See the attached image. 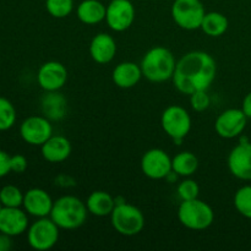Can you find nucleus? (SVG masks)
I'll return each mask as SVG.
<instances>
[{
  "instance_id": "4468645a",
  "label": "nucleus",
  "mask_w": 251,
  "mask_h": 251,
  "mask_svg": "<svg viewBox=\"0 0 251 251\" xmlns=\"http://www.w3.org/2000/svg\"><path fill=\"white\" fill-rule=\"evenodd\" d=\"M228 169L233 176L240 180H251V144L242 142L230 151Z\"/></svg>"
},
{
  "instance_id": "7c9ffc66",
  "label": "nucleus",
  "mask_w": 251,
  "mask_h": 251,
  "mask_svg": "<svg viewBox=\"0 0 251 251\" xmlns=\"http://www.w3.org/2000/svg\"><path fill=\"white\" fill-rule=\"evenodd\" d=\"M10 166H11V172L16 174L25 173L28 167V162H27V158L22 154H14L11 156V159H10Z\"/></svg>"
},
{
  "instance_id": "9d476101",
  "label": "nucleus",
  "mask_w": 251,
  "mask_h": 251,
  "mask_svg": "<svg viewBox=\"0 0 251 251\" xmlns=\"http://www.w3.org/2000/svg\"><path fill=\"white\" fill-rule=\"evenodd\" d=\"M20 135L26 144L42 146L53 135V126L44 115H32L22 122Z\"/></svg>"
},
{
  "instance_id": "f03ea898",
  "label": "nucleus",
  "mask_w": 251,
  "mask_h": 251,
  "mask_svg": "<svg viewBox=\"0 0 251 251\" xmlns=\"http://www.w3.org/2000/svg\"><path fill=\"white\" fill-rule=\"evenodd\" d=\"M86 202L73 195H65L54 201L49 217L60 229H77L87 220Z\"/></svg>"
},
{
  "instance_id": "dca6fc26",
  "label": "nucleus",
  "mask_w": 251,
  "mask_h": 251,
  "mask_svg": "<svg viewBox=\"0 0 251 251\" xmlns=\"http://www.w3.org/2000/svg\"><path fill=\"white\" fill-rule=\"evenodd\" d=\"M53 203L54 201L51 200L50 195L46 190L33 188L25 193L22 206L29 216L42 218L49 217L51 208H53Z\"/></svg>"
},
{
  "instance_id": "9b49d317",
  "label": "nucleus",
  "mask_w": 251,
  "mask_h": 251,
  "mask_svg": "<svg viewBox=\"0 0 251 251\" xmlns=\"http://www.w3.org/2000/svg\"><path fill=\"white\" fill-rule=\"evenodd\" d=\"M135 6L130 0H112L107 6L105 21L110 29L124 32L135 21Z\"/></svg>"
},
{
  "instance_id": "b1692460",
  "label": "nucleus",
  "mask_w": 251,
  "mask_h": 251,
  "mask_svg": "<svg viewBox=\"0 0 251 251\" xmlns=\"http://www.w3.org/2000/svg\"><path fill=\"white\" fill-rule=\"evenodd\" d=\"M229 22L223 14L217 11L206 12L201 24V29L210 37H221L227 32Z\"/></svg>"
},
{
  "instance_id": "ddd939ff",
  "label": "nucleus",
  "mask_w": 251,
  "mask_h": 251,
  "mask_svg": "<svg viewBox=\"0 0 251 251\" xmlns=\"http://www.w3.org/2000/svg\"><path fill=\"white\" fill-rule=\"evenodd\" d=\"M37 81L46 92L59 91L68 81V70L59 61H47L42 64L37 73Z\"/></svg>"
},
{
  "instance_id": "6e6552de",
  "label": "nucleus",
  "mask_w": 251,
  "mask_h": 251,
  "mask_svg": "<svg viewBox=\"0 0 251 251\" xmlns=\"http://www.w3.org/2000/svg\"><path fill=\"white\" fill-rule=\"evenodd\" d=\"M59 229L50 217L38 218L27 229V242L34 250H50L58 243Z\"/></svg>"
},
{
  "instance_id": "4be33fe9",
  "label": "nucleus",
  "mask_w": 251,
  "mask_h": 251,
  "mask_svg": "<svg viewBox=\"0 0 251 251\" xmlns=\"http://www.w3.org/2000/svg\"><path fill=\"white\" fill-rule=\"evenodd\" d=\"M107 6L100 0H83L77 6V17L85 25H97L105 20Z\"/></svg>"
},
{
  "instance_id": "39448f33",
  "label": "nucleus",
  "mask_w": 251,
  "mask_h": 251,
  "mask_svg": "<svg viewBox=\"0 0 251 251\" xmlns=\"http://www.w3.org/2000/svg\"><path fill=\"white\" fill-rule=\"evenodd\" d=\"M113 228L124 237H134L145 227V216L136 206L124 202L117 203L110 215Z\"/></svg>"
},
{
  "instance_id": "0eeeda50",
  "label": "nucleus",
  "mask_w": 251,
  "mask_h": 251,
  "mask_svg": "<svg viewBox=\"0 0 251 251\" xmlns=\"http://www.w3.org/2000/svg\"><path fill=\"white\" fill-rule=\"evenodd\" d=\"M206 10L201 0H174L172 17L180 28L186 31L201 28Z\"/></svg>"
},
{
  "instance_id": "cd10ccee",
  "label": "nucleus",
  "mask_w": 251,
  "mask_h": 251,
  "mask_svg": "<svg viewBox=\"0 0 251 251\" xmlns=\"http://www.w3.org/2000/svg\"><path fill=\"white\" fill-rule=\"evenodd\" d=\"M46 9L55 19H65L74 9V0H46Z\"/></svg>"
},
{
  "instance_id": "2f4dec72",
  "label": "nucleus",
  "mask_w": 251,
  "mask_h": 251,
  "mask_svg": "<svg viewBox=\"0 0 251 251\" xmlns=\"http://www.w3.org/2000/svg\"><path fill=\"white\" fill-rule=\"evenodd\" d=\"M10 159H11V156H9V153L0 150V178H4L11 172Z\"/></svg>"
},
{
  "instance_id": "393cba45",
  "label": "nucleus",
  "mask_w": 251,
  "mask_h": 251,
  "mask_svg": "<svg viewBox=\"0 0 251 251\" xmlns=\"http://www.w3.org/2000/svg\"><path fill=\"white\" fill-rule=\"evenodd\" d=\"M25 194L15 185H5L0 189V201L4 207H21Z\"/></svg>"
},
{
  "instance_id": "bb28decb",
  "label": "nucleus",
  "mask_w": 251,
  "mask_h": 251,
  "mask_svg": "<svg viewBox=\"0 0 251 251\" xmlns=\"http://www.w3.org/2000/svg\"><path fill=\"white\" fill-rule=\"evenodd\" d=\"M16 122V109L7 98L0 97V131L11 129Z\"/></svg>"
},
{
  "instance_id": "412c9836",
  "label": "nucleus",
  "mask_w": 251,
  "mask_h": 251,
  "mask_svg": "<svg viewBox=\"0 0 251 251\" xmlns=\"http://www.w3.org/2000/svg\"><path fill=\"white\" fill-rule=\"evenodd\" d=\"M88 213L97 217H105L112 215L115 207V199L109 193L103 190H96L88 195L86 200Z\"/></svg>"
},
{
  "instance_id": "7ed1b4c3",
  "label": "nucleus",
  "mask_w": 251,
  "mask_h": 251,
  "mask_svg": "<svg viewBox=\"0 0 251 251\" xmlns=\"http://www.w3.org/2000/svg\"><path fill=\"white\" fill-rule=\"evenodd\" d=\"M142 75L151 82H164L173 77L176 61L173 53L166 47H153L146 51L141 64Z\"/></svg>"
},
{
  "instance_id": "aec40b11",
  "label": "nucleus",
  "mask_w": 251,
  "mask_h": 251,
  "mask_svg": "<svg viewBox=\"0 0 251 251\" xmlns=\"http://www.w3.org/2000/svg\"><path fill=\"white\" fill-rule=\"evenodd\" d=\"M42 113L50 122L64 119L68 112V100L59 91L47 92L41 100Z\"/></svg>"
},
{
  "instance_id": "6ab92c4d",
  "label": "nucleus",
  "mask_w": 251,
  "mask_h": 251,
  "mask_svg": "<svg viewBox=\"0 0 251 251\" xmlns=\"http://www.w3.org/2000/svg\"><path fill=\"white\" fill-rule=\"evenodd\" d=\"M141 66L132 61L118 64L112 73V80L119 88H131L140 82L142 77Z\"/></svg>"
},
{
  "instance_id": "5701e85b",
  "label": "nucleus",
  "mask_w": 251,
  "mask_h": 251,
  "mask_svg": "<svg viewBox=\"0 0 251 251\" xmlns=\"http://www.w3.org/2000/svg\"><path fill=\"white\" fill-rule=\"evenodd\" d=\"M199 168V159L194 153L189 151L179 152L172 158V169L176 176L189 178L194 176Z\"/></svg>"
},
{
  "instance_id": "f8f14e48",
  "label": "nucleus",
  "mask_w": 251,
  "mask_h": 251,
  "mask_svg": "<svg viewBox=\"0 0 251 251\" xmlns=\"http://www.w3.org/2000/svg\"><path fill=\"white\" fill-rule=\"evenodd\" d=\"M247 120L248 117L242 109L230 108L218 115L215 122V130L218 136L223 139H234L244 131Z\"/></svg>"
},
{
  "instance_id": "c756f323",
  "label": "nucleus",
  "mask_w": 251,
  "mask_h": 251,
  "mask_svg": "<svg viewBox=\"0 0 251 251\" xmlns=\"http://www.w3.org/2000/svg\"><path fill=\"white\" fill-rule=\"evenodd\" d=\"M190 104L195 112H205L211 104V98L207 91H196L190 95Z\"/></svg>"
},
{
  "instance_id": "473e14b6",
  "label": "nucleus",
  "mask_w": 251,
  "mask_h": 251,
  "mask_svg": "<svg viewBox=\"0 0 251 251\" xmlns=\"http://www.w3.org/2000/svg\"><path fill=\"white\" fill-rule=\"evenodd\" d=\"M10 235L0 233V251H9L12 248V242Z\"/></svg>"
},
{
  "instance_id": "c85d7f7f",
  "label": "nucleus",
  "mask_w": 251,
  "mask_h": 251,
  "mask_svg": "<svg viewBox=\"0 0 251 251\" xmlns=\"http://www.w3.org/2000/svg\"><path fill=\"white\" fill-rule=\"evenodd\" d=\"M178 195L181 199V201L185 200H193V199H198L199 194H200V186L193 179L185 178L180 184L178 185Z\"/></svg>"
},
{
  "instance_id": "a211bd4d",
  "label": "nucleus",
  "mask_w": 251,
  "mask_h": 251,
  "mask_svg": "<svg viewBox=\"0 0 251 251\" xmlns=\"http://www.w3.org/2000/svg\"><path fill=\"white\" fill-rule=\"evenodd\" d=\"M117 54V43L108 33H98L90 43V55L97 64L110 63Z\"/></svg>"
},
{
  "instance_id": "423d86ee",
  "label": "nucleus",
  "mask_w": 251,
  "mask_h": 251,
  "mask_svg": "<svg viewBox=\"0 0 251 251\" xmlns=\"http://www.w3.org/2000/svg\"><path fill=\"white\" fill-rule=\"evenodd\" d=\"M161 125L174 144L180 145L191 130V117L185 108L176 104L169 105L162 113Z\"/></svg>"
},
{
  "instance_id": "1a4fd4ad",
  "label": "nucleus",
  "mask_w": 251,
  "mask_h": 251,
  "mask_svg": "<svg viewBox=\"0 0 251 251\" xmlns=\"http://www.w3.org/2000/svg\"><path fill=\"white\" fill-rule=\"evenodd\" d=\"M141 171L147 178L161 180L171 176L172 158L164 150L151 149L144 153L141 158Z\"/></svg>"
},
{
  "instance_id": "f3484780",
  "label": "nucleus",
  "mask_w": 251,
  "mask_h": 251,
  "mask_svg": "<svg viewBox=\"0 0 251 251\" xmlns=\"http://www.w3.org/2000/svg\"><path fill=\"white\" fill-rule=\"evenodd\" d=\"M73 147L63 135H51L41 146L43 158L49 163H61L70 157Z\"/></svg>"
},
{
  "instance_id": "f257e3e1",
  "label": "nucleus",
  "mask_w": 251,
  "mask_h": 251,
  "mask_svg": "<svg viewBox=\"0 0 251 251\" xmlns=\"http://www.w3.org/2000/svg\"><path fill=\"white\" fill-rule=\"evenodd\" d=\"M217 64L212 55L202 50L186 53L176 61L172 77L174 87L183 95H193L196 91H207L215 81Z\"/></svg>"
},
{
  "instance_id": "a878e982",
  "label": "nucleus",
  "mask_w": 251,
  "mask_h": 251,
  "mask_svg": "<svg viewBox=\"0 0 251 251\" xmlns=\"http://www.w3.org/2000/svg\"><path fill=\"white\" fill-rule=\"evenodd\" d=\"M234 206L243 217L251 220V185L238 189L234 195Z\"/></svg>"
},
{
  "instance_id": "72a5a7b5",
  "label": "nucleus",
  "mask_w": 251,
  "mask_h": 251,
  "mask_svg": "<svg viewBox=\"0 0 251 251\" xmlns=\"http://www.w3.org/2000/svg\"><path fill=\"white\" fill-rule=\"evenodd\" d=\"M242 110L248 118H251V92L248 93L244 97V100H243Z\"/></svg>"
},
{
  "instance_id": "20e7f679",
  "label": "nucleus",
  "mask_w": 251,
  "mask_h": 251,
  "mask_svg": "<svg viewBox=\"0 0 251 251\" xmlns=\"http://www.w3.org/2000/svg\"><path fill=\"white\" fill-rule=\"evenodd\" d=\"M178 220L190 230H203L211 227L215 221L212 207L200 199L181 201L178 208Z\"/></svg>"
},
{
  "instance_id": "2eb2a0df",
  "label": "nucleus",
  "mask_w": 251,
  "mask_h": 251,
  "mask_svg": "<svg viewBox=\"0 0 251 251\" xmlns=\"http://www.w3.org/2000/svg\"><path fill=\"white\" fill-rule=\"evenodd\" d=\"M28 213L20 207H2L0 210V233L17 237L28 229Z\"/></svg>"
},
{
  "instance_id": "f704fd0d",
  "label": "nucleus",
  "mask_w": 251,
  "mask_h": 251,
  "mask_svg": "<svg viewBox=\"0 0 251 251\" xmlns=\"http://www.w3.org/2000/svg\"><path fill=\"white\" fill-rule=\"evenodd\" d=\"M4 207V206H2V203H1V201H0V210H1V208Z\"/></svg>"
}]
</instances>
